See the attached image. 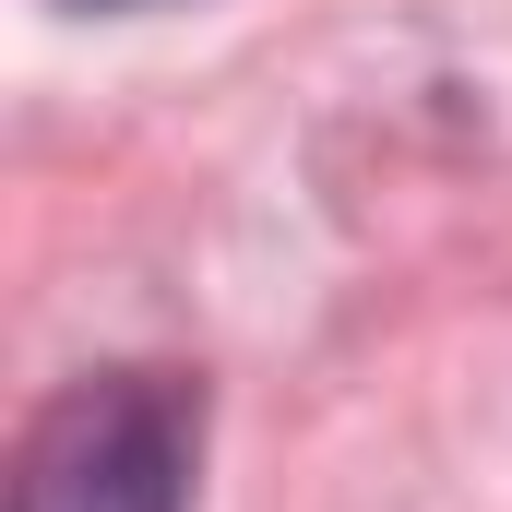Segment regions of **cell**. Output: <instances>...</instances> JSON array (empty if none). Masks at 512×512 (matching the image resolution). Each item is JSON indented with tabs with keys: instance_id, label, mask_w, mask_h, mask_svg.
Here are the masks:
<instances>
[{
	"instance_id": "6da1fadb",
	"label": "cell",
	"mask_w": 512,
	"mask_h": 512,
	"mask_svg": "<svg viewBox=\"0 0 512 512\" xmlns=\"http://www.w3.org/2000/svg\"><path fill=\"white\" fill-rule=\"evenodd\" d=\"M191 465H203V393L179 370H108L36 417L12 512H191Z\"/></svg>"
}]
</instances>
